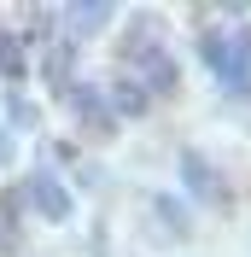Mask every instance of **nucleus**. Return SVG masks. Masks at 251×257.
Instances as JSON below:
<instances>
[{
	"mask_svg": "<svg viewBox=\"0 0 251 257\" xmlns=\"http://www.w3.org/2000/svg\"><path fill=\"white\" fill-rule=\"evenodd\" d=\"M24 199H30L41 216H53V222H64V216H70V193H64V181L53 176V170H35V176L24 181Z\"/></svg>",
	"mask_w": 251,
	"mask_h": 257,
	"instance_id": "nucleus-1",
	"label": "nucleus"
},
{
	"mask_svg": "<svg viewBox=\"0 0 251 257\" xmlns=\"http://www.w3.org/2000/svg\"><path fill=\"white\" fill-rule=\"evenodd\" d=\"M181 176H187V193L193 199H222V187H216V170H210V164L199 158V152H181Z\"/></svg>",
	"mask_w": 251,
	"mask_h": 257,
	"instance_id": "nucleus-2",
	"label": "nucleus"
},
{
	"mask_svg": "<svg viewBox=\"0 0 251 257\" xmlns=\"http://www.w3.org/2000/svg\"><path fill=\"white\" fill-rule=\"evenodd\" d=\"M70 105L88 117V128H111V123H117V117H111V105L99 99V88H88V82H76V88H70Z\"/></svg>",
	"mask_w": 251,
	"mask_h": 257,
	"instance_id": "nucleus-3",
	"label": "nucleus"
},
{
	"mask_svg": "<svg viewBox=\"0 0 251 257\" xmlns=\"http://www.w3.org/2000/svg\"><path fill=\"white\" fill-rule=\"evenodd\" d=\"M141 64H146V82H152V88H170L175 82V64H170L164 47H141Z\"/></svg>",
	"mask_w": 251,
	"mask_h": 257,
	"instance_id": "nucleus-4",
	"label": "nucleus"
},
{
	"mask_svg": "<svg viewBox=\"0 0 251 257\" xmlns=\"http://www.w3.org/2000/svg\"><path fill=\"white\" fill-rule=\"evenodd\" d=\"M199 53H204V64H210L216 76H228V35L204 30V35H199Z\"/></svg>",
	"mask_w": 251,
	"mask_h": 257,
	"instance_id": "nucleus-5",
	"label": "nucleus"
},
{
	"mask_svg": "<svg viewBox=\"0 0 251 257\" xmlns=\"http://www.w3.org/2000/svg\"><path fill=\"white\" fill-rule=\"evenodd\" d=\"M111 94H117V111H141V105H146V88H141V82H117ZM117 111H111V117H117Z\"/></svg>",
	"mask_w": 251,
	"mask_h": 257,
	"instance_id": "nucleus-6",
	"label": "nucleus"
},
{
	"mask_svg": "<svg viewBox=\"0 0 251 257\" xmlns=\"http://www.w3.org/2000/svg\"><path fill=\"white\" fill-rule=\"evenodd\" d=\"M152 210L164 216V222H170V234H187V210L175 205V199H164V193H158V199H152Z\"/></svg>",
	"mask_w": 251,
	"mask_h": 257,
	"instance_id": "nucleus-7",
	"label": "nucleus"
},
{
	"mask_svg": "<svg viewBox=\"0 0 251 257\" xmlns=\"http://www.w3.org/2000/svg\"><path fill=\"white\" fill-rule=\"evenodd\" d=\"M70 24H82V30H99V24H111V6H70Z\"/></svg>",
	"mask_w": 251,
	"mask_h": 257,
	"instance_id": "nucleus-8",
	"label": "nucleus"
},
{
	"mask_svg": "<svg viewBox=\"0 0 251 257\" xmlns=\"http://www.w3.org/2000/svg\"><path fill=\"white\" fill-rule=\"evenodd\" d=\"M0 70L24 76V53H18V35H6V30H0Z\"/></svg>",
	"mask_w": 251,
	"mask_h": 257,
	"instance_id": "nucleus-9",
	"label": "nucleus"
},
{
	"mask_svg": "<svg viewBox=\"0 0 251 257\" xmlns=\"http://www.w3.org/2000/svg\"><path fill=\"white\" fill-rule=\"evenodd\" d=\"M6 117H12L18 128H35V105H30V99H18V94H6Z\"/></svg>",
	"mask_w": 251,
	"mask_h": 257,
	"instance_id": "nucleus-10",
	"label": "nucleus"
},
{
	"mask_svg": "<svg viewBox=\"0 0 251 257\" xmlns=\"http://www.w3.org/2000/svg\"><path fill=\"white\" fill-rule=\"evenodd\" d=\"M6 158H12V141H6V128H0V164H6Z\"/></svg>",
	"mask_w": 251,
	"mask_h": 257,
	"instance_id": "nucleus-11",
	"label": "nucleus"
}]
</instances>
